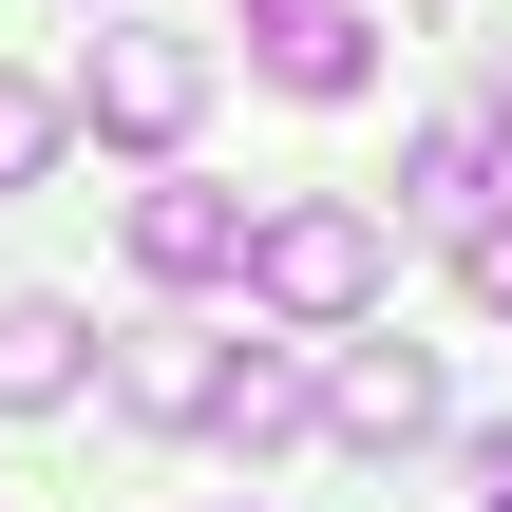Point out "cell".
I'll return each mask as SVG.
<instances>
[{
	"instance_id": "obj_1",
	"label": "cell",
	"mask_w": 512,
	"mask_h": 512,
	"mask_svg": "<svg viewBox=\"0 0 512 512\" xmlns=\"http://www.w3.org/2000/svg\"><path fill=\"white\" fill-rule=\"evenodd\" d=\"M380 285H399V228H380L361 190H285V209L247 228V304H266L285 342H361Z\"/></svg>"
},
{
	"instance_id": "obj_2",
	"label": "cell",
	"mask_w": 512,
	"mask_h": 512,
	"mask_svg": "<svg viewBox=\"0 0 512 512\" xmlns=\"http://www.w3.org/2000/svg\"><path fill=\"white\" fill-rule=\"evenodd\" d=\"M76 114H95L114 152H171V133L209 114V38H171V19H114V38L76 57Z\"/></svg>"
},
{
	"instance_id": "obj_3",
	"label": "cell",
	"mask_w": 512,
	"mask_h": 512,
	"mask_svg": "<svg viewBox=\"0 0 512 512\" xmlns=\"http://www.w3.org/2000/svg\"><path fill=\"white\" fill-rule=\"evenodd\" d=\"M114 399H133V418H171V437H228L247 361H228V323H133V342H114Z\"/></svg>"
},
{
	"instance_id": "obj_4",
	"label": "cell",
	"mask_w": 512,
	"mask_h": 512,
	"mask_svg": "<svg viewBox=\"0 0 512 512\" xmlns=\"http://www.w3.org/2000/svg\"><path fill=\"white\" fill-rule=\"evenodd\" d=\"M247 228H266L247 190H190V171H152V190H133V266H152V285H228V266H247Z\"/></svg>"
},
{
	"instance_id": "obj_5",
	"label": "cell",
	"mask_w": 512,
	"mask_h": 512,
	"mask_svg": "<svg viewBox=\"0 0 512 512\" xmlns=\"http://www.w3.org/2000/svg\"><path fill=\"white\" fill-rule=\"evenodd\" d=\"M247 57H266V95H361L380 76V19L361 0H247Z\"/></svg>"
},
{
	"instance_id": "obj_6",
	"label": "cell",
	"mask_w": 512,
	"mask_h": 512,
	"mask_svg": "<svg viewBox=\"0 0 512 512\" xmlns=\"http://www.w3.org/2000/svg\"><path fill=\"white\" fill-rule=\"evenodd\" d=\"M323 418H342L361 456H399V437H437V361H418V342H361V361L323 380Z\"/></svg>"
},
{
	"instance_id": "obj_7",
	"label": "cell",
	"mask_w": 512,
	"mask_h": 512,
	"mask_svg": "<svg viewBox=\"0 0 512 512\" xmlns=\"http://www.w3.org/2000/svg\"><path fill=\"white\" fill-rule=\"evenodd\" d=\"M76 399V304H0V418H57Z\"/></svg>"
},
{
	"instance_id": "obj_8",
	"label": "cell",
	"mask_w": 512,
	"mask_h": 512,
	"mask_svg": "<svg viewBox=\"0 0 512 512\" xmlns=\"http://www.w3.org/2000/svg\"><path fill=\"white\" fill-rule=\"evenodd\" d=\"M57 133H76V95L0 57V190H38V171H57Z\"/></svg>"
},
{
	"instance_id": "obj_9",
	"label": "cell",
	"mask_w": 512,
	"mask_h": 512,
	"mask_svg": "<svg viewBox=\"0 0 512 512\" xmlns=\"http://www.w3.org/2000/svg\"><path fill=\"white\" fill-rule=\"evenodd\" d=\"M456 266H475V304H494V323H512V190H494V228H475Z\"/></svg>"
},
{
	"instance_id": "obj_10",
	"label": "cell",
	"mask_w": 512,
	"mask_h": 512,
	"mask_svg": "<svg viewBox=\"0 0 512 512\" xmlns=\"http://www.w3.org/2000/svg\"><path fill=\"white\" fill-rule=\"evenodd\" d=\"M475 494H494V512H512V437H475Z\"/></svg>"
},
{
	"instance_id": "obj_11",
	"label": "cell",
	"mask_w": 512,
	"mask_h": 512,
	"mask_svg": "<svg viewBox=\"0 0 512 512\" xmlns=\"http://www.w3.org/2000/svg\"><path fill=\"white\" fill-rule=\"evenodd\" d=\"M494 95H512V76H494Z\"/></svg>"
}]
</instances>
